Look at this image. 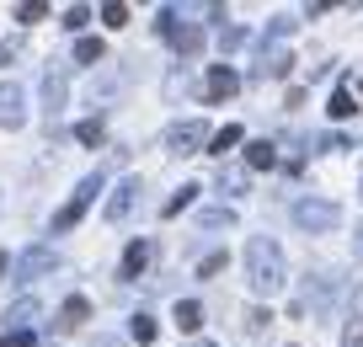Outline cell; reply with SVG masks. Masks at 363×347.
<instances>
[{"instance_id":"d6986e66","label":"cell","mask_w":363,"mask_h":347,"mask_svg":"<svg viewBox=\"0 0 363 347\" xmlns=\"http://www.w3.org/2000/svg\"><path fill=\"white\" fill-rule=\"evenodd\" d=\"M208 145H214V155H225V150H235V145H240V128H235V123H225L214 139H208Z\"/></svg>"},{"instance_id":"ffe728a7","label":"cell","mask_w":363,"mask_h":347,"mask_svg":"<svg viewBox=\"0 0 363 347\" xmlns=\"http://www.w3.org/2000/svg\"><path fill=\"white\" fill-rule=\"evenodd\" d=\"M102 22L107 27H128V6H123V0H107V6H102Z\"/></svg>"},{"instance_id":"e0dca14e","label":"cell","mask_w":363,"mask_h":347,"mask_svg":"<svg viewBox=\"0 0 363 347\" xmlns=\"http://www.w3.org/2000/svg\"><path fill=\"white\" fill-rule=\"evenodd\" d=\"M75 139H80V145H102V139H107L102 118H86V123H75Z\"/></svg>"},{"instance_id":"cb8c5ba5","label":"cell","mask_w":363,"mask_h":347,"mask_svg":"<svg viewBox=\"0 0 363 347\" xmlns=\"http://www.w3.org/2000/svg\"><path fill=\"white\" fill-rule=\"evenodd\" d=\"M219 272H225V251H214V257L198 262V278H219Z\"/></svg>"},{"instance_id":"f546056e","label":"cell","mask_w":363,"mask_h":347,"mask_svg":"<svg viewBox=\"0 0 363 347\" xmlns=\"http://www.w3.org/2000/svg\"><path fill=\"white\" fill-rule=\"evenodd\" d=\"M219 182H225L230 192H246V171H235V166H230V171H219Z\"/></svg>"},{"instance_id":"277c9868","label":"cell","mask_w":363,"mask_h":347,"mask_svg":"<svg viewBox=\"0 0 363 347\" xmlns=\"http://www.w3.org/2000/svg\"><path fill=\"white\" fill-rule=\"evenodd\" d=\"M208 139H214V134H208V128L193 118V123H177V128L166 134V150H171V155H193V150L208 145Z\"/></svg>"},{"instance_id":"1f68e13d","label":"cell","mask_w":363,"mask_h":347,"mask_svg":"<svg viewBox=\"0 0 363 347\" xmlns=\"http://www.w3.org/2000/svg\"><path fill=\"white\" fill-rule=\"evenodd\" d=\"M0 347H33V331H6V336H0Z\"/></svg>"},{"instance_id":"7402d4cb","label":"cell","mask_w":363,"mask_h":347,"mask_svg":"<svg viewBox=\"0 0 363 347\" xmlns=\"http://www.w3.org/2000/svg\"><path fill=\"white\" fill-rule=\"evenodd\" d=\"M43 101H48V112H59V101H65V80H59V75L43 80Z\"/></svg>"},{"instance_id":"f1b7e54d","label":"cell","mask_w":363,"mask_h":347,"mask_svg":"<svg viewBox=\"0 0 363 347\" xmlns=\"http://www.w3.org/2000/svg\"><path fill=\"white\" fill-rule=\"evenodd\" d=\"M86 22H91V11H86V6H69V11H65V27H69V33H80Z\"/></svg>"},{"instance_id":"d6a6232c","label":"cell","mask_w":363,"mask_h":347,"mask_svg":"<svg viewBox=\"0 0 363 347\" xmlns=\"http://www.w3.org/2000/svg\"><path fill=\"white\" fill-rule=\"evenodd\" d=\"M6 272H11V257H6V251H0V278H6Z\"/></svg>"},{"instance_id":"3957f363","label":"cell","mask_w":363,"mask_h":347,"mask_svg":"<svg viewBox=\"0 0 363 347\" xmlns=\"http://www.w3.org/2000/svg\"><path fill=\"white\" fill-rule=\"evenodd\" d=\"M96 192H102V171H91V177H86V182L75 187V198H69L65 209L54 214V236H65L69 224H80V214H86L91 203H96Z\"/></svg>"},{"instance_id":"8992f818","label":"cell","mask_w":363,"mask_h":347,"mask_svg":"<svg viewBox=\"0 0 363 347\" xmlns=\"http://www.w3.org/2000/svg\"><path fill=\"white\" fill-rule=\"evenodd\" d=\"M235 91H240V75H235L230 65H214V70H208V80H203V97H208V101H225V97H235Z\"/></svg>"},{"instance_id":"52a82bcc","label":"cell","mask_w":363,"mask_h":347,"mask_svg":"<svg viewBox=\"0 0 363 347\" xmlns=\"http://www.w3.org/2000/svg\"><path fill=\"white\" fill-rule=\"evenodd\" d=\"M48 268H59V257H54V251H48V246H33V251H27V257L22 262H16V283H33L38 278V272H48Z\"/></svg>"},{"instance_id":"d4e9b609","label":"cell","mask_w":363,"mask_h":347,"mask_svg":"<svg viewBox=\"0 0 363 347\" xmlns=\"http://www.w3.org/2000/svg\"><path fill=\"white\" fill-rule=\"evenodd\" d=\"M193 198H198V187H182V192H177V198H171V203H166V209H160V214H166V219H171V214H182V209H187V203H193Z\"/></svg>"},{"instance_id":"ac0fdd59","label":"cell","mask_w":363,"mask_h":347,"mask_svg":"<svg viewBox=\"0 0 363 347\" xmlns=\"http://www.w3.org/2000/svg\"><path fill=\"white\" fill-rule=\"evenodd\" d=\"M352 112H358V107H352V91L337 86V91H331V118H352Z\"/></svg>"},{"instance_id":"8fae6325","label":"cell","mask_w":363,"mask_h":347,"mask_svg":"<svg viewBox=\"0 0 363 347\" xmlns=\"http://www.w3.org/2000/svg\"><path fill=\"white\" fill-rule=\"evenodd\" d=\"M171 43H177L182 59H198V48H203V33H198V27H177V38H171Z\"/></svg>"},{"instance_id":"4fadbf2b","label":"cell","mask_w":363,"mask_h":347,"mask_svg":"<svg viewBox=\"0 0 363 347\" xmlns=\"http://www.w3.org/2000/svg\"><path fill=\"white\" fill-rule=\"evenodd\" d=\"M246 166H257V171H272V166H278V150H272L267 139H257V145L246 150Z\"/></svg>"},{"instance_id":"5b68a950","label":"cell","mask_w":363,"mask_h":347,"mask_svg":"<svg viewBox=\"0 0 363 347\" xmlns=\"http://www.w3.org/2000/svg\"><path fill=\"white\" fill-rule=\"evenodd\" d=\"M139 192H145V187H139V177H123V182H118V192L107 198V219H113V224H123L128 214H134Z\"/></svg>"},{"instance_id":"ba28073f","label":"cell","mask_w":363,"mask_h":347,"mask_svg":"<svg viewBox=\"0 0 363 347\" xmlns=\"http://www.w3.org/2000/svg\"><path fill=\"white\" fill-rule=\"evenodd\" d=\"M22 86H11V80H0V128H22Z\"/></svg>"},{"instance_id":"4316f807","label":"cell","mask_w":363,"mask_h":347,"mask_svg":"<svg viewBox=\"0 0 363 347\" xmlns=\"http://www.w3.org/2000/svg\"><path fill=\"white\" fill-rule=\"evenodd\" d=\"M342 347H363V315H352L347 331H342Z\"/></svg>"},{"instance_id":"4dcf8cb0","label":"cell","mask_w":363,"mask_h":347,"mask_svg":"<svg viewBox=\"0 0 363 347\" xmlns=\"http://www.w3.org/2000/svg\"><path fill=\"white\" fill-rule=\"evenodd\" d=\"M246 43V33H240V27H225V33H219V48H240Z\"/></svg>"},{"instance_id":"2e32d148","label":"cell","mask_w":363,"mask_h":347,"mask_svg":"<svg viewBox=\"0 0 363 347\" xmlns=\"http://www.w3.org/2000/svg\"><path fill=\"white\" fill-rule=\"evenodd\" d=\"M75 59H80V65H102V59H107V43H102V38H80V43H75Z\"/></svg>"},{"instance_id":"603a6c76","label":"cell","mask_w":363,"mask_h":347,"mask_svg":"<svg viewBox=\"0 0 363 347\" xmlns=\"http://www.w3.org/2000/svg\"><path fill=\"white\" fill-rule=\"evenodd\" d=\"M43 16H48L43 0H27V6H16V22H43Z\"/></svg>"},{"instance_id":"484cf974","label":"cell","mask_w":363,"mask_h":347,"mask_svg":"<svg viewBox=\"0 0 363 347\" xmlns=\"http://www.w3.org/2000/svg\"><path fill=\"white\" fill-rule=\"evenodd\" d=\"M203 224H208V230H219V224L230 230V224H235V209H208V214H203Z\"/></svg>"},{"instance_id":"e575fe53","label":"cell","mask_w":363,"mask_h":347,"mask_svg":"<svg viewBox=\"0 0 363 347\" xmlns=\"http://www.w3.org/2000/svg\"><path fill=\"white\" fill-rule=\"evenodd\" d=\"M352 236H358V246H363V224H358V230H352Z\"/></svg>"},{"instance_id":"9a60e30c","label":"cell","mask_w":363,"mask_h":347,"mask_svg":"<svg viewBox=\"0 0 363 347\" xmlns=\"http://www.w3.org/2000/svg\"><path fill=\"white\" fill-rule=\"evenodd\" d=\"M6 321H11V326H16V331H27V326H33V321H38V299H16V304H11V310H6Z\"/></svg>"},{"instance_id":"7a4b0ae2","label":"cell","mask_w":363,"mask_h":347,"mask_svg":"<svg viewBox=\"0 0 363 347\" xmlns=\"http://www.w3.org/2000/svg\"><path fill=\"white\" fill-rule=\"evenodd\" d=\"M294 224H299V230H310V236H326V230H337V224H342V209H337V203H326V198H305V203H294Z\"/></svg>"},{"instance_id":"836d02e7","label":"cell","mask_w":363,"mask_h":347,"mask_svg":"<svg viewBox=\"0 0 363 347\" xmlns=\"http://www.w3.org/2000/svg\"><path fill=\"white\" fill-rule=\"evenodd\" d=\"M96 347H118V342H113V336H96Z\"/></svg>"},{"instance_id":"d590c367","label":"cell","mask_w":363,"mask_h":347,"mask_svg":"<svg viewBox=\"0 0 363 347\" xmlns=\"http://www.w3.org/2000/svg\"><path fill=\"white\" fill-rule=\"evenodd\" d=\"M193 347H214V342H193Z\"/></svg>"},{"instance_id":"44dd1931","label":"cell","mask_w":363,"mask_h":347,"mask_svg":"<svg viewBox=\"0 0 363 347\" xmlns=\"http://www.w3.org/2000/svg\"><path fill=\"white\" fill-rule=\"evenodd\" d=\"M128 331H134V342H145V347H150V342H155V331H160V326L150 321V315H134V326H128Z\"/></svg>"},{"instance_id":"5bb4252c","label":"cell","mask_w":363,"mask_h":347,"mask_svg":"<svg viewBox=\"0 0 363 347\" xmlns=\"http://www.w3.org/2000/svg\"><path fill=\"white\" fill-rule=\"evenodd\" d=\"M145 262H150V246H145V241H134V246L123 251V278H139V272H145Z\"/></svg>"},{"instance_id":"6da1fadb","label":"cell","mask_w":363,"mask_h":347,"mask_svg":"<svg viewBox=\"0 0 363 347\" xmlns=\"http://www.w3.org/2000/svg\"><path fill=\"white\" fill-rule=\"evenodd\" d=\"M246 272H251V289L257 294H278L289 283V268H284V251H278V241H267V236H257L246 246Z\"/></svg>"},{"instance_id":"9c48e42d","label":"cell","mask_w":363,"mask_h":347,"mask_svg":"<svg viewBox=\"0 0 363 347\" xmlns=\"http://www.w3.org/2000/svg\"><path fill=\"white\" fill-rule=\"evenodd\" d=\"M86 321H91V304L80 299V294H69V299L59 304V331H80Z\"/></svg>"},{"instance_id":"7c38bea8","label":"cell","mask_w":363,"mask_h":347,"mask_svg":"<svg viewBox=\"0 0 363 347\" xmlns=\"http://www.w3.org/2000/svg\"><path fill=\"white\" fill-rule=\"evenodd\" d=\"M198 326H203V304H198V299H182L177 304V331H198Z\"/></svg>"},{"instance_id":"30bf717a","label":"cell","mask_w":363,"mask_h":347,"mask_svg":"<svg viewBox=\"0 0 363 347\" xmlns=\"http://www.w3.org/2000/svg\"><path fill=\"white\" fill-rule=\"evenodd\" d=\"M289 70H294V59H289V48H272V54H262L257 75H262V80H267V75H272V80H284Z\"/></svg>"},{"instance_id":"83f0119b","label":"cell","mask_w":363,"mask_h":347,"mask_svg":"<svg viewBox=\"0 0 363 347\" xmlns=\"http://www.w3.org/2000/svg\"><path fill=\"white\" fill-rule=\"evenodd\" d=\"M22 54H27V38H6V43H0V59H6V65L22 59Z\"/></svg>"}]
</instances>
